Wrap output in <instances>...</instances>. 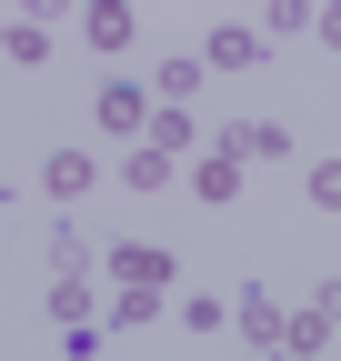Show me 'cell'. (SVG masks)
I'll return each mask as SVG.
<instances>
[{"instance_id": "cell-1", "label": "cell", "mask_w": 341, "mask_h": 361, "mask_svg": "<svg viewBox=\"0 0 341 361\" xmlns=\"http://www.w3.org/2000/svg\"><path fill=\"white\" fill-rule=\"evenodd\" d=\"M91 130H120V141H131V130H141V141H151V90H131V80H111L101 101H91Z\"/></svg>"}, {"instance_id": "cell-2", "label": "cell", "mask_w": 341, "mask_h": 361, "mask_svg": "<svg viewBox=\"0 0 341 361\" xmlns=\"http://www.w3.org/2000/svg\"><path fill=\"white\" fill-rule=\"evenodd\" d=\"M281 151H291V130H281V121H221V161L251 171V161H281Z\"/></svg>"}, {"instance_id": "cell-3", "label": "cell", "mask_w": 341, "mask_h": 361, "mask_svg": "<svg viewBox=\"0 0 341 361\" xmlns=\"http://www.w3.org/2000/svg\"><path fill=\"white\" fill-rule=\"evenodd\" d=\"M231 322H241V331H251V351H281V322H291V311H281V301H271V291H261V281H251V291H241V301H231Z\"/></svg>"}, {"instance_id": "cell-4", "label": "cell", "mask_w": 341, "mask_h": 361, "mask_svg": "<svg viewBox=\"0 0 341 361\" xmlns=\"http://www.w3.org/2000/svg\"><path fill=\"white\" fill-rule=\"evenodd\" d=\"M111 271H120L131 291H161V281H181V261H170V251H151V241H120V251H111Z\"/></svg>"}, {"instance_id": "cell-5", "label": "cell", "mask_w": 341, "mask_h": 361, "mask_svg": "<svg viewBox=\"0 0 341 361\" xmlns=\"http://www.w3.org/2000/svg\"><path fill=\"white\" fill-rule=\"evenodd\" d=\"M251 61H261V30H251V20H221L211 51H201V71H251Z\"/></svg>"}, {"instance_id": "cell-6", "label": "cell", "mask_w": 341, "mask_h": 361, "mask_svg": "<svg viewBox=\"0 0 341 361\" xmlns=\"http://www.w3.org/2000/svg\"><path fill=\"white\" fill-rule=\"evenodd\" d=\"M91 180H101V161H91V151H51V161H40V191H51V201H80Z\"/></svg>"}, {"instance_id": "cell-7", "label": "cell", "mask_w": 341, "mask_h": 361, "mask_svg": "<svg viewBox=\"0 0 341 361\" xmlns=\"http://www.w3.org/2000/svg\"><path fill=\"white\" fill-rule=\"evenodd\" d=\"M281 351H291V361L331 351V322H321V311H291V322H281Z\"/></svg>"}, {"instance_id": "cell-8", "label": "cell", "mask_w": 341, "mask_h": 361, "mask_svg": "<svg viewBox=\"0 0 341 361\" xmlns=\"http://www.w3.org/2000/svg\"><path fill=\"white\" fill-rule=\"evenodd\" d=\"M170 171H181V161H170V151H131V161H120V180H131V191H170Z\"/></svg>"}, {"instance_id": "cell-9", "label": "cell", "mask_w": 341, "mask_h": 361, "mask_svg": "<svg viewBox=\"0 0 341 361\" xmlns=\"http://www.w3.org/2000/svg\"><path fill=\"white\" fill-rule=\"evenodd\" d=\"M91 51H131V11L120 0H91Z\"/></svg>"}, {"instance_id": "cell-10", "label": "cell", "mask_w": 341, "mask_h": 361, "mask_svg": "<svg viewBox=\"0 0 341 361\" xmlns=\"http://www.w3.org/2000/svg\"><path fill=\"white\" fill-rule=\"evenodd\" d=\"M191 141H201V121H181V111H151V151H170V161H191Z\"/></svg>"}, {"instance_id": "cell-11", "label": "cell", "mask_w": 341, "mask_h": 361, "mask_svg": "<svg viewBox=\"0 0 341 361\" xmlns=\"http://www.w3.org/2000/svg\"><path fill=\"white\" fill-rule=\"evenodd\" d=\"M191 191H201V201H241V161H221V151H211V161L191 171Z\"/></svg>"}, {"instance_id": "cell-12", "label": "cell", "mask_w": 341, "mask_h": 361, "mask_svg": "<svg viewBox=\"0 0 341 361\" xmlns=\"http://www.w3.org/2000/svg\"><path fill=\"white\" fill-rule=\"evenodd\" d=\"M51 322L61 331H91V281H51Z\"/></svg>"}, {"instance_id": "cell-13", "label": "cell", "mask_w": 341, "mask_h": 361, "mask_svg": "<svg viewBox=\"0 0 341 361\" xmlns=\"http://www.w3.org/2000/svg\"><path fill=\"white\" fill-rule=\"evenodd\" d=\"M51 271H61V281H80V271H91V241H80V231H70V221H61V231H51Z\"/></svg>"}, {"instance_id": "cell-14", "label": "cell", "mask_w": 341, "mask_h": 361, "mask_svg": "<svg viewBox=\"0 0 341 361\" xmlns=\"http://www.w3.org/2000/svg\"><path fill=\"white\" fill-rule=\"evenodd\" d=\"M191 90H201V61H170V71H161V90H151V101H161V111H181V101H191Z\"/></svg>"}, {"instance_id": "cell-15", "label": "cell", "mask_w": 341, "mask_h": 361, "mask_svg": "<svg viewBox=\"0 0 341 361\" xmlns=\"http://www.w3.org/2000/svg\"><path fill=\"white\" fill-rule=\"evenodd\" d=\"M151 311H161V291H131V281H120V301H111V322H120V331H141Z\"/></svg>"}, {"instance_id": "cell-16", "label": "cell", "mask_w": 341, "mask_h": 361, "mask_svg": "<svg viewBox=\"0 0 341 361\" xmlns=\"http://www.w3.org/2000/svg\"><path fill=\"white\" fill-rule=\"evenodd\" d=\"M302 191H311L321 211H341V161H311V171H302Z\"/></svg>"}, {"instance_id": "cell-17", "label": "cell", "mask_w": 341, "mask_h": 361, "mask_svg": "<svg viewBox=\"0 0 341 361\" xmlns=\"http://www.w3.org/2000/svg\"><path fill=\"white\" fill-rule=\"evenodd\" d=\"M11 61H51V30H40V20H11Z\"/></svg>"}, {"instance_id": "cell-18", "label": "cell", "mask_w": 341, "mask_h": 361, "mask_svg": "<svg viewBox=\"0 0 341 361\" xmlns=\"http://www.w3.org/2000/svg\"><path fill=\"white\" fill-rule=\"evenodd\" d=\"M311 30L331 40V51H341V0H331V11H311Z\"/></svg>"}, {"instance_id": "cell-19", "label": "cell", "mask_w": 341, "mask_h": 361, "mask_svg": "<svg viewBox=\"0 0 341 361\" xmlns=\"http://www.w3.org/2000/svg\"><path fill=\"white\" fill-rule=\"evenodd\" d=\"M311 311H321V322H331V331H341V281H321V301H311Z\"/></svg>"}, {"instance_id": "cell-20", "label": "cell", "mask_w": 341, "mask_h": 361, "mask_svg": "<svg viewBox=\"0 0 341 361\" xmlns=\"http://www.w3.org/2000/svg\"><path fill=\"white\" fill-rule=\"evenodd\" d=\"M0 51H11V20H0Z\"/></svg>"}, {"instance_id": "cell-21", "label": "cell", "mask_w": 341, "mask_h": 361, "mask_svg": "<svg viewBox=\"0 0 341 361\" xmlns=\"http://www.w3.org/2000/svg\"><path fill=\"white\" fill-rule=\"evenodd\" d=\"M251 361H261V351H251Z\"/></svg>"}, {"instance_id": "cell-22", "label": "cell", "mask_w": 341, "mask_h": 361, "mask_svg": "<svg viewBox=\"0 0 341 361\" xmlns=\"http://www.w3.org/2000/svg\"><path fill=\"white\" fill-rule=\"evenodd\" d=\"M331 161H341V151H331Z\"/></svg>"}]
</instances>
